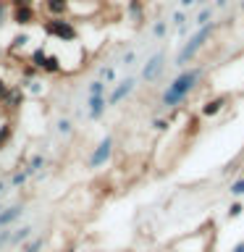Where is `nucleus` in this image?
<instances>
[{
    "label": "nucleus",
    "mask_w": 244,
    "mask_h": 252,
    "mask_svg": "<svg viewBox=\"0 0 244 252\" xmlns=\"http://www.w3.org/2000/svg\"><path fill=\"white\" fill-rule=\"evenodd\" d=\"M200 76H202V68H186V71H181V74L168 84V90L163 92V105H165V108L181 105V102L189 97V92L197 87Z\"/></svg>",
    "instance_id": "1"
},
{
    "label": "nucleus",
    "mask_w": 244,
    "mask_h": 252,
    "mask_svg": "<svg viewBox=\"0 0 244 252\" xmlns=\"http://www.w3.org/2000/svg\"><path fill=\"white\" fill-rule=\"evenodd\" d=\"M213 29H215L213 24H205V27H200V29H197L194 34H192V37L186 39V45L181 47V50H179V55H176V66H186V63H189V61H192L197 53L202 50V45L210 39Z\"/></svg>",
    "instance_id": "2"
},
{
    "label": "nucleus",
    "mask_w": 244,
    "mask_h": 252,
    "mask_svg": "<svg viewBox=\"0 0 244 252\" xmlns=\"http://www.w3.org/2000/svg\"><path fill=\"white\" fill-rule=\"evenodd\" d=\"M45 34H50V37H58L61 42H74V39L79 37V32H76V27H74L71 21L53 19V21H47V24H45Z\"/></svg>",
    "instance_id": "3"
},
{
    "label": "nucleus",
    "mask_w": 244,
    "mask_h": 252,
    "mask_svg": "<svg viewBox=\"0 0 244 252\" xmlns=\"http://www.w3.org/2000/svg\"><path fill=\"white\" fill-rule=\"evenodd\" d=\"M110 155H113V137L108 134V137L102 139L97 147H94V153L90 155V168H100V165L105 163Z\"/></svg>",
    "instance_id": "4"
},
{
    "label": "nucleus",
    "mask_w": 244,
    "mask_h": 252,
    "mask_svg": "<svg viewBox=\"0 0 244 252\" xmlns=\"http://www.w3.org/2000/svg\"><path fill=\"white\" fill-rule=\"evenodd\" d=\"M163 66H165V53L160 50V53H155L152 58H150V61L145 63V68H142V76H145L147 82H155V79L160 76Z\"/></svg>",
    "instance_id": "5"
},
{
    "label": "nucleus",
    "mask_w": 244,
    "mask_h": 252,
    "mask_svg": "<svg viewBox=\"0 0 244 252\" xmlns=\"http://www.w3.org/2000/svg\"><path fill=\"white\" fill-rule=\"evenodd\" d=\"M134 84H137L134 79H123V82H118V87L110 92V97H108V105H118L123 97H129V94L134 92Z\"/></svg>",
    "instance_id": "6"
},
{
    "label": "nucleus",
    "mask_w": 244,
    "mask_h": 252,
    "mask_svg": "<svg viewBox=\"0 0 244 252\" xmlns=\"http://www.w3.org/2000/svg\"><path fill=\"white\" fill-rule=\"evenodd\" d=\"M11 21L16 24V27H29V24L34 21V8H31V5H27V8H13Z\"/></svg>",
    "instance_id": "7"
},
{
    "label": "nucleus",
    "mask_w": 244,
    "mask_h": 252,
    "mask_svg": "<svg viewBox=\"0 0 244 252\" xmlns=\"http://www.w3.org/2000/svg\"><path fill=\"white\" fill-rule=\"evenodd\" d=\"M105 108H108L105 94H92V97H90V118H92V121H97V118H102V113H105Z\"/></svg>",
    "instance_id": "8"
},
{
    "label": "nucleus",
    "mask_w": 244,
    "mask_h": 252,
    "mask_svg": "<svg viewBox=\"0 0 244 252\" xmlns=\"http://www.w3.org/2000/svg\"><path fill=\"white\" fill-rule=\"evenodd\" d=\"M21 213H24L21 205H13V208H3V210H0V228H8L16 218H21Z\"/></svg>",
    "instance_id": "9"
},
{
    "label": "nucleus",
    "mask_w": 244,
    "mask_h": 252,
    "mask_svg": "<svg viewBox=\"0 0 244 252\" xmlns=\"http://www.w3.org/2000/svg\"><path fill=\"white\" fill-rule=\"evenodd\" d=\"M223 105H226V97H213V100H208L202 105V116H208V118L218 116L220 110H223Z\"/></svg>",
    "instance_id": "10"
},
{
    "label": "nucleus",
    "mask_w": 244,
    "mask_h": 252,
    "mask_svg": "<svg viewBox=\"0 0 244 252\" xmlns=\"http://www.w3.org/2000/svg\"><path fill=\"white\" fill-rule=\"evenodd\" d=\"M29 239H31V226L13 228V234H11V242H8V247H16V244H21V242H29Z\"/></svg>",
    "instance_id": "11"
},
{
    "label": "nucleus",
    "mask_w": 244,
    "mask_h": 252,
    "mask_svg": "<svg viewBox=\"0 0 244 252\" xmlns=\"http://www.w3.org/2000/svg\"><path fill=\"white\" fill-rule=\"evenodd\" d=\"M45 8H47V13H53V16H63L68 11V0H45Z\"/></svg>",
    "instance_id": "12"
},
{
    "label": "nucleus",
    "mask_w": 244,
    "mask_h": 252,
    "mask_svg": "<svg viewBox=\"0 0 244 252\" xmlns=\"http://www.w3.org/2000/svg\"><path fill=\"white\" fill-rule=\"evenodd\" d=\"M42 71H45V74H58V71H63V63H61L58 58H55V55H47Z\"/></svg>",
    "instance_id": "13"
},
{
    "label": "nucleus",
    "mask_w": 244,
    "mask_h": 252,
    "mask_svg": "<svg viewBox=\"0 0 244 252\" xmlns=\"http://www.w3.org/2000/svg\"><path fill=\"white\" fill-rule=\"evenodd\" d=\"M45 58H47V53L42 50V47H37V50H34V53H31V66H34V68H39V71H42V66H45Z\"/></svg>",
    "instance_id": "14"
},
{
    "label": "nucleus",
    "mask_w": 244,
    "mask_h": 252,
    "mask_svg": "<svg viewBox=\"0 0 244 252\" xmlns=\"http://www.w3.org/2000/svg\"><path fill=\"white\" fill-rule=\"evenodd\" d=\"M126 11H129V16H131V19L139 24V19H142V5H139V0H129V5H126Z\"/></svg>",
    "instance_id": "15"
},
{
    "label": "nucleus",
    "mask_w": 244,
    "mask_h": 252,
    "mask_svg": "<svg viewBox=\"0 0 244 252\" xmlns=\"http://www.w3.org/2000/svg\"><path fill=\"white\" fill-rule=\"evenodd\" d=\"M210 16H213V8L210 5H205L200 13H197V19H194V24L197 27H205V24H210Z\"/></svg>",
    "instance_id": "16"
},
{
    "label": "nucleus",
    "mask_w": 244,
    "mask_h": 252,
    "mask_svg": "<svg viewBox=\"0 0 244 252\" xmlns=\"http://www.w3.org/2000/svg\"><path fill=\"white\" fill-rule=\"evenodd\" d=\"M42 165H45V158H42V155H34V158H31V163L27 165V176H31V173H37L39 168H42Z\"/></svg>",
    "instance_id": "17"
},
{
    "label": "nucleus",
    "mask_w": 244,
    "mask_h": 252,
    "mask_svg": "<svg viewBox=\"0 0 244 252\" xmlns=\"http://www.w3.org/2000/svg\"><path fill=\"white\" fill-rule=\"evenodd\" d=\"M87 94H105V82L102 79H94V82H90V90H87Z\"/></svg>",
    "instance_id": "18"
},
{
    "label": "nucleus",
    "mask_w": 244,
    "mask_h": 252,
    "mask_svg": "<svg viewBox=\"0 0 244 252\" xmlns=\"http://www.w3.org/2000/svg\"><path fill=\"white\" fill-rule=\"evenodd\" d=\"M228 192H231L234 197H242V194H244V179H239V181H234V184L228 187Z\"/></svg>",
    "instance_id": "19"
},
{
    "label": "nucleus",
    "mask_w": 244,
    "mask_h": 252,
    "mask_svg": "<svg viewBox=\"0 0 244 252\" xmlns=\"http://www.w3.org/2000/svg\"><path fill=\"white\" fill-rule=\"evenodd\" d=\"M11 234H13V228H3V231H0V250L8 247V242H11Z\"/></svg>",
    "instance_id": "20"
},
{
    "label": "nucleus",
    "mask_w": 244,
    "mask_h": 252,
    "mask_svg": "<svg viewBox=\"0 0 244 252\" xmlns=\"http://www.w3.org/2000/svg\"><path fill=\"white\" fill-rule=\"evenodd\" d=\"M39 250H42V239H39V236H37V239H31L27 247H24V252H39Z\"/></svg>",
    "instance_id": "21"
},
{
    "label": "nucleus",
    "mask_w": 244,
    "mask_h": 252,
    "mask_svg": "<svg viewBox=\"0 0 244 252\" xmlns=\"http://www.w3.org/2000/svg\"><path fill=\"white\" fill-rule=\"evenodd\" d=\"M165 29H168V27H165V21H155L152 24V34L155 37H165Z\"/></svg>",
    "instance_id": "22"
},
{
    "label": "nucleus",
    "mask_w": 244,
    "mask_h": 252,
    "mask_svg": "<svg viewBox=\"0 0 244 252\" xmlns=\"http://www.w3.org/2000/svg\"><path fill=\"white\" fill-rule=\"evenodd\" d=\"M100 79H102V82H113V79H116V71L113 68H100Z\"/></svg>",
    "instance_id": "23"
},
{
    "label": "nucleus",
    "mask_w": 244,
    "mask_h": 252,
    "mask_svg": "<svg viewBox=\"0 0 244 252\" xmlns=\"http://www.w3.org/2000/svg\"><path fill=\"white\" fill-rule=\"evenodd\" d=\"M242 210H244V205H242V202H234L231 208H228V218H239Z\"/></svg>",
    "instance_id": "24"
},
{
    "label": "nucleus",
    "mask_w": 244,
    "mask_h": 252,
    "mask_svg": "<svg viewBox=\"0 0 244 252\" xmlns=\"http://www.w3.org/2000/svg\"><path fill=\"white\" fill-rule=\"evenodd\" d=\"M29 176H27V171H21V173H16V176L11 179V187H21L24 181H27Z\"/></svg>",
    "instance_id": "25"
},
{
    "label": "nucleus",
    "mask_w": 244,
    "mask_h": 252,
    "mask_svg": "<svg viewBox=\"0 0 244 252\" xmlns=\"http://www.w3.org/2000/svg\"><path fill=\"white\" fill-rule=\"evenodd\" d=\"M184 21H186V13H184V11H176V13H173V27H184Z\"/></svg>",
    "instance_id": "26"
},
{
    "label": "nucleus",
    "mask_w": 244,
    "mask_h": 252,
    "mask_svg": "<svg viewBox=\"0 0 244 252\" xmlns=\"http://www.w3.org/2000/svg\"><path fill=\"white\" fill-rule=\"evenodd\" d=\"M58 131L61 134H71V121H68V118H61V121H58Z\"/></svg>",
    "instance_id": "27"
},
{
    "label": "nucleus",
    "mask_w": 244,
    "mask_h": 252,
    "mask_svg": "<svg viewBox=\"0 0 244 252\" xmlns=\"http://www.w3.org/2000/svg\"><path fill=\"white\" fill-rule=\"evenodd\" d=\"M27 42H29V34H19V37L13 39V47H19V45L24 47V45H27Z\"/></svg>",
    "instance_id": "28"
},
{
    "label": "nucleus",
    "mask_w": 244,
    "mask_h": 252,
    "mask_svg": "<svg viewBox=\"0 0 244 252\" xmlns=\"http://www.w3.org/2000/svg\"><path fill=\"white\" fill-rule=\"evenodd\" d=\"M11 5L13 8H27V5H31V0H11Z\"/></svg>",
    "instance_id": "29"
},
{
    "label": "nucleus",
    "mask_w": 244,
    "mask_h": 252,
    "mask_svg": "<svg viewBox=\"0 0 244 252\" xmlns=\"http://www.w3.org/2000/svg\"><path fill=\"white\" fill-rule=\"evenodd\" d=\"M155 129H157V131H165V129H168V121H163V118H157V121H155Z\"/></svg>",
    "instance_id": "30"
},
{
    "label": "nucleus",
    "mask_w": 244,
    "mask_h": 252,
    "mask_svg": "<svg viewBox=\"0 0 244 252\" xmlns=\"http://www.w3.org/2000/svg\"><path fill=\"white\" fill-rule=\"evenodd\" d=\"M5 13H8V3H0V24H3V19H5Z\"/></svg>",
    "instance_id": "31"
},
{
    "label": "nucleus",
    "mask_w": 244,
    "mask_h": 252,
    "mask_svg": "<svg viewBox=\"0 0 244 252\" xmlns=\"http://www.w3.org/2000/svg\"><path fill=\"white\" fill-rule=\"evenodd\" d=\"M134 58H137V55H134V53H126V55H123V63H126V66H129V63H134Z\"/></svg>",
    "instance_id": "32"
},
{
    "label": "nucleus",
    "mask_w": 244,
    "mask_h": 252,
    "mask_svg": "<svg viewBox=\"0 0 244 252\" xmlns=\"http://www.w3.org/2000/svg\"><path fill=\"white\" fill-rule=\"evenodd\" d=\"M179 3H181V8H189V5H194L197 0H179Z\"/></svg>",
    "instance_id": "33"
},
{
    "label": "nucleus",
    "mask_w": 244,
    "mask_h": 252,
    "mask_svg": "<svg viewBox=\"0 0 244 252\" xmlns=\"http://www.w3.org/2000/svg\"><path fill=\"white\" fill-rule=\"evenodd\" d=\"M231 252H244V242H239V244H236V247H234Z\"/></svg>",
    "instance_id": "34"
},
{
    "label": "nucleus",
    "mask_w": 244,
    "mask_h": 252,
    "mask_svg": "<svg viewBox=\"0 0 244 252\" xmlns=\"http://www.w3.org/2000/svg\"><path fill=\"white\" fill-rule=\"evenodd\" d=\"M226 3L228 0H215V8H226Z\"/></svg>",
    "instance_id": "35"
},
{
    "label": "nucleus",
    "mask_w": 244,
    "mask_h": 252,
    "mask_svg": "<svg viewBox=\"0 0 244 252\" xmlns=\"http://www.w3.org/2000/svg\"><path fill=\"white\" fill-rule=\"evenodd\" d=\"M5 187H8V184H5V181H0V194H3V192H5Z\"/></svg>",
    "instance_id": "36"
},
{
    "label": "nucleus",
    "mask_w": 244,
    "mask_h": 252,
    "mask_svg": "<svg viewBox=\"0 0 244 252\" xmlns=\"http://www.w3.org/2000/svg\"><path fill=\"white\" fill-rule=\"evenodd\" d=\"M242 8H244V0H242Z\"/></svg>",
    "instance_id": "37"
},
{
    "label": "nucleus",
    "mask_w": 244,
    "mask_h": 252,
    "mask_svg": "<svg viewBox=\"0 0 244 252\" xmlns=\"http://www.w3.org/2000/svg\"><path fill=\"white\" fill-rule=\"evenodd\" d=\"M0 210H3V205H0Z\"/></svg>",
    "instance_id": "38"
},
{
    "label": "nucleus",
    "mask_w": 244,
    "mask_h": 252,
    "mask_svg": "<svg viewBox=\"0 0 244 252\" xmlns=\"http://www.w3.org/2000/svg\"><path fill=\"white\" fill-rule=\"evenodd\" d=\"M68 252H74V250H68Z\"/></svg>",
    "instance_id": "39"
}]
</instances>
